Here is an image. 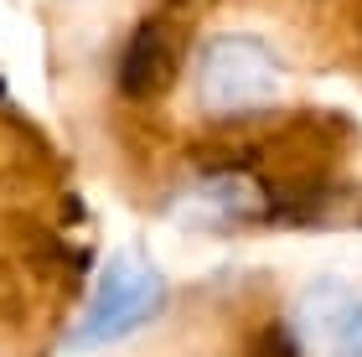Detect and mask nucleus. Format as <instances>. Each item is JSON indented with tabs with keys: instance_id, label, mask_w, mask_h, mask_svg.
Listing matches in <instances>:
<instances>
[{
	"instance_id": "obj_1",
	"label": "nucleus",
	"mask_w": 362,
	"mask_h": 357,
	"mask_svg": "<svg viewBox=\"0 0 362 357\" xmlns=\"http://www.w3.org/2000/svg\"><path fill=\"white\" fill-rule=\"evenodd\" d=\"M285 88V62L249 31H218L192 57V99L212 119H243L269 109Z\"/></svg>"
},
{
	"instance_id": "obj_2",
	"label": "nucleus",
	"mask_w": 362,
	"mask_h": 357,
	"mask_svg": "<svg viewBox=\"0 0 362 357\" xmlns=\"http://www.w3.org/2000/svg\"><path fill=\"white\" fill-rule=\"evenodd\" d=\"M166 305V280L160 269L151 264L145 254H114L98 280L88 290V305L78 316V327L68 332V347L73 352H88V347H109L119 336L151 327Z\"/></svg>"
},
{
	"instance_id": "obj_3",
	"label": "nucleus",
	"mask_w": 362,
	"mask_h": 357,
	"mask_svg": "<svg viewBox=\"0 0 362 357\" xmlns=\"http://www.w3.org/2000/svg\"><path fill=\"white\" fill-rule=\"evenodd\" d=\"M285 336L295 357H362V290L347 280H310L285 305Z\"/></svg>"
},
{
	"instance_id": "obj_4",
	"label": "nucleus",
	"mask_w": 362,
	"mask_h": 357,
	"mask_svg": "<svg viewBox=\"0 0 362 357\" xmlns=\"http://www.w3.org/2000/svg\"><path fill=\"white\" fill-rule=\"evenodd\" d=\"M176 78V31L160 21V16H145V21L129 31V42L119 47V68H114V88L119 99H156L166 93Z\"/></svg>"
},
{
	"instance_id": "obj_5",
	"label": "nucleus",
	"mask_w": 362,
	"mask_h": 357,
	"mask_svg": "<svg viewBox=\"0 0 362 357\" xmlns=\"http://www.w3.org/2000/svg\"><path fill=\"white\" fill-rule=\"evenodd\" d=\"M0 93H6V83H0Z\"/></svg>"
}]
</instances>
